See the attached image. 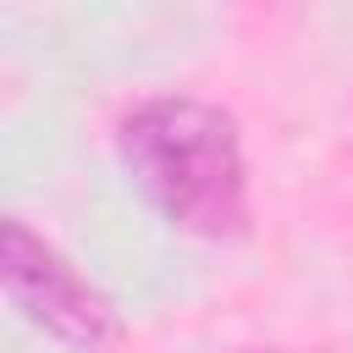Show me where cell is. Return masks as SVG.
<instances>
[{
  "label": "cell",
  "mask_w": 353,
  "mask_h": 353,
  "mask_svg": "<svg viewBox=\"0 0 353 353\" xmlns=\"http://www.w3.org/2000/svg\"><path fill=\"white\" fill-rule=\"evenodd\" d=\"M116 154L176 232L237 237L248 226V165L221 105L154 94L116 121Z\"/></svg>",
  "instance_id": "cell-1"
},
{
  "label": "cell",
  "mask_w": 353,
  "mask_h": 353,
  "mask_svg": "<svg viewBox=\"0 0 353 353\" xmlns=\"http://www.w3.org/2000/svg\"><path fill=\"white\" fill-rule=\"evenodd\" d=\"M0 281L11 309L39 325L44 336H55L72 353H110L121 325L116 309L105 303V292H94L39 232H28L22 221L0 226Z\"/></svg>",
  "instance_id": "cell-2"
},
{
  "label": "cell",
  "mask_w": 353,
  "mask_h": 353,
  "mask_svg": "<svg viewBox=\"0 0 353 353\" xmlns=\"http://www.w3.org/2000/svg\"><path fill=\"white\" fill-rule=\"evenodd\" d=\"M248 353H287V347H248Z\"/></svg>",
  "instance_id": "cell-3"
}]
</instances>
